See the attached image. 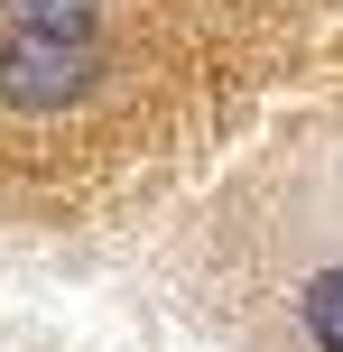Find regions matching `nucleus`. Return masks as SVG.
<instances>
[{"mask_svg": "<svg viewBox=\"0 0 343 352\" xmlns=\"http://www.w3.org/2000/svg\"><path fill=\"white\" fill-rule=\"evenodd\" d=\"M84 84H93V37L10 28V47H0V93H10L19 111H65Z\"/></svg>", "mask_w": 343, "mask_h": 352, "instance_id": "obj_1", "label": "nucleus"}, {"mask_svg": "<svg viewBox=\"0 0 343 352\" xmlns=\"http://www.w3.org/2000/svg\"><path fill=\"white\" fill-rule=\"evenodd\" d=\"M10 28H37V37H93V0H0Z\"/></svg>", "mask_w": 343, "mask_h": 352, "instance_id": "obj_2", "label": "nucleus"}, {"mask_svg": "<svg viewBox=\"0 0 343 352\" xmlns=\"http://www.w3.org/2000/svg\"><path fill=\"white\" fill-rule=\"evenodd\" d=\"M297 316H307V334L325 343V352H343V269H325V278H307Z\"/></svg>", "mask_w": 343, "mask_h": 352, "instance_id": "obj_3", "label": "nucleus"}]
</instances>
